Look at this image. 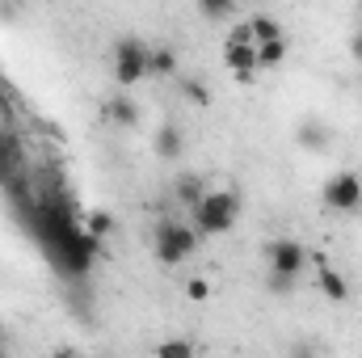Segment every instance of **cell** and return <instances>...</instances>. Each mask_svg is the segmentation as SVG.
<instances>
[{"mask_svg":"<svg viewBox=\"0 0 362 358\" xmlns=\"http://www.w3.org/2000/svg\"><path fill=\"white\" fill-rule=\"evenodd\" d=\"M177 93L189 101V105H198V110H202V105H211V89H206L198 76H177Z\"/></svg>","mask_w":362,"mask_h":358,"instance_id":"cell-13","label":"cell"},{"mask_svg":"<svg viewBox=\"0 0 362 358\" xmlns=\"http://www.w3.org/2000/svg\"><path fill=\"white\" fill-rule=\"evenodd\" d=\"M110 59H114V85H122V89H135L139 81L152 76V47L139 34H122L110 51Z\"/></svg>","mask_w":362,"mask_h":358,"instance_id":"cell-2","label":"cell"},{"mask_svg":"<svg viewBox=\"0 0 362 358\" xmlns=\"http://www.w3.org/2000/svg\"><path fill=\"white\" fill-rule=\"evenodd\" d=\"M55 358H81V354H72V350H59V354H55Z\"/></svg>","mask_w":362,"mask_h":358,"instance_id":"cell-24","label":"cell"},{"mask_svg":"<svg viewBox=\"0 0 362 358\" xmlns=\"http://www.w3.org/2000/svg\"><path fill=\"white\" fill-rule=\"evenodd\" d=\"M286 51H291V42H286V38H274V42H262V47H257V72H270V68H282Z\"/></svg>","mask_w":362,"mask_h":358,"instance_id":"cell-12","label":"cell"},{"mask_svg":"<svg viewBox=\"0 0 362 358\" xmlns=\"http://www.w3.org/2000/svg\"><path fill=\"white\" fill-rule=\"evenodd\" d=\"M291 358H320V354H316L312 342H295V346H291Z\"/></svg>","mask_w":362,"mask_h":358,"instance_id":"cell-21","label":"cell"},{"mask_svg":"<svg viewBox=\"0 0 362 358\" xmlns=\"http://www.w3.org/2000/svg\"><path fill=\"white\" fill-rule=\"evenodd\" d=\"M320 202L329 207V211H362V178L358 173H333V178L325 181V190H320Z\"/></svg>","mask_w":362,"mask_h":358,"instance_id":"cell-5","label":"cell"},{"mask_svg":"<svg viewBox=\"0 0 362 358\" xmlns=\"http://www.w3.org/2000/svg\"><path fill=\"white\" fill-rule=\"evenodd\" d=\"M173 194H177V202H181V207H189V211H194V207H198V202L206 198V185H202V181L194 178V173H181L177 185H173Z\"/></svg>","mask_w":362,"mask_h":358,"instance_id":"cell-11","label":"cell"},{"mask_svg":"<svg viewBox=\"0 0 362 358\" xmlns=\"http://www.w3.org/2000/svg\"><path fill=\"white\" fill-rule=\"evenodd\" d=\"M350 55L362 64V34H354V38H350Z\"/></svg>","mask_w":362,"mask_h":358,"instance_id":"cell-22","label":"cell"},{"mask_svg":"<svg viewBox=\"0 0 362 358\" xmlns=\"http://www.w3.org/2000/svg\"><path fill=\"white\" fill-rule=\"evenodd\" d=\"M177 51L173 47H152V76H177Z\"/></svg>","mask_w":362,"mask_h":358,"instance_id":"cell-14","label":"cell"},{"mask_svg":"<svg viewBox=\"0 0 362 358\" xmlns=\"http://www.w3.org/2000/svg\"><path fill=\"white\" fill-rule=\"evenodd\" d=\"M245 21H249V30H253V42H257V47H262V42H274V38H286V34H282V25L274 21L270 13H249Z\"/></svg>","mask_w":362,"mask_h":358,"instance_id":"cell-10","label":"cell"},{"mask_svg":"<svg viewBox=\"0 0 362 358\" xmlns=\"http://www.w3.org/2000/svg\"><path fill=\"white\" fill-rule=\"evenodd\" d=\"M266 262H270V291H291L295 278L308 270V249L291 236H278L266 245Z\"/></svg>","mask_w":362,"mask_h":358,"instance_id":"cell-3","label":"cell"},{"mask_svg":"<svg viewBox=\"0 0 362 358\" xmlns=\"http://www.w3.org/2000/svg\"><path fill=\"white\" fill-rule=\"evenodd\" d=\"M299 148H316V152H325V148H329V131H325L320 122H303V127H299Z\"/></svg>","mask_w":362,"mask_h":358,"instance_id":"cell-16","label":"cell"},{"mask_svg":"<svg viewBox=\"0 0 362 358\" xmlns=\"http://www.w3.org/2000/svg\"><path fill=\"white\" fill-rule=\"evenodd\" d=\"M189 215H194L198 241H202V236H223V232H232L236 219H240V198H236L232 190H206V198H202Z\"/></svg>","mask_w":362,"mask_h":358,"instance_id":"cell-1","label":"cell"},{"mask_svg":"<svg viewBox=\"0 0 362 358\" xmlns=\"http://www.w3.org/2000/svg\"><path fill=\"white\" fill-rule=\"evenodd\" d=\"M228 42H232V47H257V42H253L249 21H236V25H232V34H228Z\"/></svg>","mask_w":362,"mask_h":358,"instance_id":"cell-19","label":"cell"},{"mask_svg":"<svg viewBox=\"0 0 362 358\" xmlns=\"http://www.w3.org/2000/svg\"><path fill=\"white\" fill-rule=\"evenodd\" d=\"M0 358H13V350H8V342L0 337Z\"/></svg>","mask_w":362,"mask_h":358,"instance_id":"cell-23","label":"cell"},{"mask_svg":"<svg viewBox=\"0 0 362 358\" xmlns=\"http://www.w3.org/2000/svg\"><path fill=\"white\" fill-rule=\"evenodd\" d=\"M185 295H189L194 304H206V299H211V282H206V278H189V282H185Z\"/></svg>","mask_w":362,"mask_h":358,"instance_id":"cell-20","label":"cell"},{"mask_svg":"<svg viewBox=\"0 0 362 358\" xmlns=\"http://www.w3.org/2000/svg\"><path fill=\"white\" fill-rule=\"evenodd\" d=\"M194 249H198L194 224H181V219H160V224H156V232H152V253H156V262L181 266Z\"/></svg>","mask_w":362,"mask_h":358,"instance_id":"cell-4","label":"cell"},{"mask_svg":"<svg viewBox=\"0 0 362 358\" xmlns=\"http://www.w3.org/2000/svg\"><path fill=\"white\" fill-rule=\"evenodd\" d=\"M198 13L206 21H228V17H236V4L232 0H198Z\"/></svg>","mask_w":362,"mask_h":358,"instance_id":"cell-17","label":"cell"},{"mask_svg":"<svg viewBox=\"0 0 362 358\" xmlns=\"http://www.w3.org/2000/svg\"><path fill=\"white\" fill-rule=\"evenodd\" d=\"M152 358H194V346L185 342V337H169V342H160Z\"/></svg>","mask_w":362,"mask_h":358,"instance_id":"cell-18","label":"cell"},{"mask_svg":"<svg viewBox=\"0 0 362 358\" xmlns=\"http://www.w3.org/2000/svg\"><path fill=\"white\" fill-rule=\"evenodd\" d=\"M81 228L89 232L93 241H105V236H114V219H110L105 211H89V215L81 219Z\"/></svg>","mask_w":362,"mask_h":358,"instance_id":"cell-15","label":"cell"},{"mask_svg":"<svg viewBox=\"0 0 362 358\" xmlns=\"http://www.w3.org/2000/svg\"><path fill=\"white\" fill-rule=\"evenodd\" d=\"M316 287H320L333 304H346V299H350V282H346L333 266H325L320 258H316Z\"/></svg>","mask_w":362,"mask_h":358,"instance_id":"cell-8","label":"cell"},{"mask_svg":"<svg viewBox=\"0 0 362 358\" xmlns=\"http://www.w3.org/2000/svg\"><path fill=\"white\" fill-rule=\"evenodd\" d=\"M152 148H156V156L160 161H181V152H185V135H181V127H173V122H165L156 135H152Z\"/></svg>","mask_w":362,"mask_h":358,"instance_id":"cell-7","label":"cell"},{"mask_svg":"<svg viewBox=\"0 0 362 358\" xmlns=\"http://www.w3.org/2000/svg\"><path fill=\"white\" fill-rule=\"evenodd\" d=\"M223 59H228V68L236 72V81L240 85H249L253 76H257V47H223Z\"/></svg>","mask_w":362,"mask_h":358,"instance_id":"cell-6","label":"cell"},{"mask_svg":"<svg viewBox=\"0 0 362 358\" xmlns=\"http://www.w3.org/2000/svg\"><path fill=\"white\" fill-rule=\"evenodd\" d=\"M105 118H110L114 127L131 131V127L139 122V105H135L131 97H110V101H105Z\"/></svg>","mask_w":362,"mask_h":358,"instance_id":"cell-9","label":"cell"}]
</instances>
